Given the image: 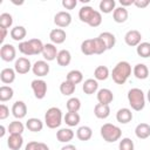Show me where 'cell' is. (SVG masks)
Listing matches in <instances>:
<instances>
[{"label":"cell","mask_w":150,"mask_h":150,"mask_svg":"<svg viewBox=\"0 0 150 150\" xmlns=\"http://www.w3.org/2000/svg\"><path fill=\"white\" fill-rule=\"evenodd\" d=\"M131 75V66L128 61H120L111 71L112 81L116 84H124Z\"/></svg>","instance_id":"cell-1"},{"label":"cell","mask_w":150,"mask_h":150,"mask_svg":"<svg viewBox=\"0 0 150 150\" xmlns=\"http://www.w3.org/2000/svg\"><path fill=\"white\" fill-rule=\"evenodd\" d=\"M128 102L135 111H141L145 107V95L139 88H131L128 91Z\"/></svg>","instance_id":"cell-2"},{"label":"cell","mask_w":150,"mask_h":150,"mask_svg":"<svg viewBox=\"0 0 150 150\" xmlns=\"http://www.w3.org/2000/svg\"><path fill=\"white\" fill-rule=\"evenodd\" d=\"M101 136L102 138L108 143H114L118 141L122 136V130L120 127L112 124V123H104L101 127Z\"/></svg>","instance_id":"cell-3"},{"label":"cell","mask_w":150,"mask_h":150,"mask_svg":"<svg viewBox=\"0 0 150 150\" xmlns=\"http://www.w3.org/2000/svg\"><path fill=\"white\" fill-rule=\"evenodd\" d=\"M45 123L49 129H56L62 123V111L57 107H50L45 114Z\"/></svg>","instance_id":"cell-4"},{"label":"cell","mask_w":150,"mask_h":150,"mask_svg":"<svg viewBox=\"0 0 150 150\" xmlns=\"http://www.w3.org/2000/svg\"><path fill=\"white\" fill-rule=\"evenodd\" d=\"M30 87H32V90L34 93V96L38 100L45 98V96L47 94V83H46V81H43L41 79L33 80L32 83H30Z\"/></svg>","instance_id":"cell-5"},{"label":"cell","mask_w":150,"mask_h":150,"mask_svg":"<svg viewBox=\"0 0 150 150\" xmlns=\"http://www.w3.org/2000/svg\"><path fill=\"white\" fill-rule=\"evenodd\" d=\"M16 56V49L13 45L11 43H4L0 48V57L5 61V62H11L13 60H15Z\"/></svg>","instance_id":"cell-6"},{"label":"cell","mask_w":150,"mask_h":150,"mask_svg":"<svg viewBox=\"0 0 150 150\" xmlns=\"http://www.w3.org/2000/svg\"><path fill=\"white\" fill-rule=\"evenodd\" d=\"M54 23L59 28H66L71 23V15L69 12L66 11H60L55 14L54 16Z\"/></svg>","instance_id":"cell-7"},{"label":"cell","mask_w":150,"mask_h":150,"mask_svg":"<svg viewBox=\"0 0 150 150\" xmlns=\"http://www.w3.org/2000/svg\"><path fill=\"white\" fill-rule=\"evenodd\" d=\"M141 40H142V34L137 29H130L124 35V41L130 47H137L141 43Z\"/></svg>","instance_id":"cell-8"},{"label":"cell","mask_w":150,"mask_h":150,"mask_svg":"<svg viewBox=\"0 0 150 150\" xmlns=\"http://www.w3.org/2000/svg\"><path fill=\"white\" fill-rule=\"evenodd\" d=\"M32 67H33V66H32L29 59L23 57V56L16 59V60H15V63H14V69H15V71H16L18 74H21V75L27 74V73L32 69Z\"/></svg>","instance_id":"cell-9"},{"label":"cell","mask_w":150,"mask_h":150,"mask_svg":"<svg viewBox=\"0 0 150 150\" xmlns=\"http://www.w3.org/2000/svg\"><path fill=\"white\" fill-rule=\"evenodd\" d=\"M49 69H50L49 64H48V62L46 60H39L32 67V71L34 73V75H36L39 77H43V76L48 75Z\"/></svg>","instance_id":"cell-10"},{"label":"cell","mask_w":150,"mask_h":150,"mask_svg":"<svg viewBox=\"0 0 150 150\" xmlns=\"http://www.w3.org/2000/svg\"><path fill=\"white\" fill-rule=\"evenodd\" d=\"M67 34L62 28H54L49 33V39L54 45H61L66 41Z\"/></svg>","instance_id":"cell-11"},{"label":"cell","mask_w":150,"mask_h":150,"mask_svg":"<svg viewBox=\"0 0 150 150\" xmlns=\"http://www.w3.org/2000/svg\"><path fill=\"white\" fill-rule=\"evenodd\" d=\"M12 114L15 118L21 120L27 115V105L23 101H16L14 102L12 107Z\"/></svg>","instance_id":"cell-12"},{"label":"cell","mask_w":150,"mask_h":150,"mask_svg":"<svg viewBox=\"0 0 150 150\" xmlns=\"http://www.w3.org/2000/svg\"><path fill=\"white\" fill-rule=\"evenodd\" d=\"M57 54H59V52H57V48L55 47L54 43H45L43 50H42V56L47 62L55 60Z\"/></svg>","instance_id":"cell-13"},{"label":"cell","mask_w":150,"mask_h":150,"mask_svg":"<svg viewBox=\"0 0 150 150\" xmlns=\"http://www.w3.org/2000/svg\"><path fill=\"white\" fill-rule=\"evenodd\" d=\"M114 100V94L108 88H102L97 91V101L102 104H109Z\"/></svg>","instance_id":"cell-14"},{"label":"cell","mask_w":150,"mask_h":150,"mask_svg":"<svg viewBox=\"0 0 150 150\" xmlns=\"http://www.w3.org/2000/svg\"><path fill=\"white\" fill-rule=\"evenodd\" d=\"M82 90L87 95H93L98 91V82L95 79H87L82 84Z\"/></svg>","instance_id":"cell-15"},{"label":"cell","mask_w":150,"mask_h":150,"mask_svg":"<svg viewBox=\"0 0 150 150\" xmlns=\"http://www.w3.org/2000/svg\"><path fill=\"white\" fill-rule=\"evenodd\" d=\"M75 134L70 128H62L56 132V138L61 143H69L74 138Z\"/></svg>","instance_id":"cell-16"},{"label":"cell","mask_w":150,"mask_h":150,"mask_svg":"<svg viewBox=\"0 0 150 150\" xmlns=\"http://www.w3.org/2000/svg\"><path fill=\"white\" fill-rule=\"evenodd\" d=\"M132 117H134L132 112L129 108H121L116 112V120H117V122H120L122 124H127V123L131 122Z\"/></svg>","instance_id":"cell-17"},{"label":"cell","mask_w":150,"mask_h":150,"mask_svg":"<svg viewBox=\"0 0 150 150\" xmlns=\"http://www.w3.org/2000/svg\"><path fill=\"white\" fill-rule=\"evenodd\" d=\"M128 16H129V13H128V9L120 6V7H116L115 11L112 12V19L115 22L117 23H123L128 20Z\"/></svg>","instance_id":"cell-18"},{"label":"cell","mask_w":150,"mask_h":150,"mask_svg":"<svg viewBox=\"0 0 150 150\" xmlns=\"http://www.w3.org/2000/svg\"><path fill=\"white\" fill-rule=\"evenodd\" d=\"M94 115L97 118H100V120H104V118L109 117V115H110V107H109V104L97 103L94 107Z\"/></svg>","instance_id":"cell-19"},{"label":"cell","mask_w":150,"mask_h":150,"mask_svg":"<svg viewBox=\"0 0 150 150\" xmlns=\"http://www.w3.org/2000/svg\"><path fill=\"white\" fill-rule=\"evenodd\" d=\"M15 69H12V68H4L1 71H0V80L2 83L5 84H11L14 82L15 80Z\"/></svg>","instance_id":"cell-20"},{"label":"cell","mask_w":150,"mask_h":150,"mask_svg":"<svg viewBox=\"0 0 150 150\" xmlns=\"http://www.w3.org/2000/svg\"><path fill=\"white\" fill-rule=\"evenodd\" d=\"M9 34H11V38H12L14 41H18V42L20 41V42H22L23 39H25L26 35H27V30H26V28H25L23 26H15V27H13V28L11 29Z\"/></svg>","instance_id":"cell-21"},{"label":"cell","mask_w":150,"mask_h":150,"mask_svg":"<svg viewBox=\"0 0 150 150\" xmlns=\"http://www.w3.org/2000/svg\"><path fill=\"white\" fill-rule=\"evenodd\" d=\"M23 144L22 135H9L7 139V145L11 150H20Z\"/></svg>","instance_id":"cell-22"},{"label":"cell","mask_w":150,"mask_h":150,"mask_svg":"<svg viewBox=\"0 0 150 150\" xmlns=\"http://www.w3.org/2000/svg\"><path fill=\"white\" fill-rule=\"evenodd\" d=\"M135 135L139 139H145L150 137V125L148 123H139L135 128Z\"/></svg>","instance_id":"cell-23"},{"label":"cell","mask_w":150,"mask_h":150,"mask_svg":"<svg viewBox=\"0 0 150 150\" xmlns=\"http://www.w3.org/2000/svg\"><path fill=\"white\" fill-rule=\"evenodd\" d=\"M132 73H134V75H135L136 79H138V80H145L149 76V68L144 63H137L134 67Z\"/></svg>","instance_id":"cell-24"},{"label":"cell","mask_w":150,"mask_h":150,"mask_svg":"<svg viewBox=\"0 0 150 150\" xmlns=\"http://www.w3.org/2000/svg\"><path fill=\"white\" fill-rule=\"evenodd\" d=\"M26 128L29 130V131H33V132H39L43 129V122L36 117H30L27 120L26 122Z\"/></svg>","instance_id":"cell-25"},{"label":"cell","mask_w":150,"mask_h":150,"mask_svg":"<svg viewBox=\"0 0 150 150\" xmlns=\"http://www.w3.org/2000/svg\"><path fill=\"white\" fill-rule=\"evenodd\" d=\"M71 61V54L69 50L67 49H62L59 52L57 56H56V62L59 66L61 67H67Z\"/></svg>","instance_id":"cell-26"},{"label":"cell","mask_w":150,"mask_h":150,"mask_svg":"<svg viewBox=\"0 0 150 150\" xmlns=\"http://www.w3.org/2000/svg\"><path fill=\"white\" fill-rule=\"evenodd\" d=\"M94 12H95V9H94L91 6H83V7H81L80 11H79V18H80V20H81L82 22L88 23L89 20L91 19Z\"/></svg>","instance_id":"cell-27"},{"label":"cell","mask_w":150,"mask_h":150,"mask_svg":"<svg viewBox=\"0 0 150 150\" xmlns=\"http://www.w3.org/2000/svg\"><path fill=\"white\" fill-rule=\"evenodd\" d=\"M91 136H93V130H91V128L88 127V125H82V127H80V128L77 129V131H76V137H77L80 141H82V142L89 141V139L91 138Z\"/></svg>","instance_id":"cell-28"},{"label":"cell","mask_w":150,"mask_h":150,"mask_svg":"<svg viewBox=\"0 0 150 150\" xmlns=\"http://www.w3.org/2000/svg\"><path fill=\"white\" fill-rule=\"evenodd\" d=\"M81 52L89 56V55H94L95 54V46H94V39H87L84 41H82L81 43Z\"/></svg>","instance_id":"cell-29"},{"label":"cell","mask_w":150,"mask_h":150,"mask_svg":"<svg viewBox=\"0 0 150 150\" xmlns=\"http://www.w3.org/2000/svg\"><path fill=\"white\" fill-rule=\"evenodd\" d=\"M109 69L107 66H98L94 70V77L97 81H105L109 77Z\"/></svg>","instance_id":"cell-30"},{"label":"cell","mask_w":150,"mask_h":150,"mask_svg":"<svg viewBox=\"0 0 150 150\" xmlns=\"http://www.w3.org/2000/svg\"><path fill=\"white\" fill-rule=\"evenodd\" d=\"M66 80L76 86V84H79V83H81V82L83 81V74H82L81 70L73 69V70H70V71L67 74Z\"/></svg>","instance_id":"cell-31"},{"label":"cell","mask_w":150,"mask_h":150,"mask_svg":"<svg viewBox=\"0 0 150 150\" xmlns=\"http://www.w3.org/2000/svg\"><path fill=\"white\" fill-rule=\"evenodd\" d=\"M63 120H64V122H66V124H67L68 127H76V125L80 123L81 117H80L79 112L68 111V112H66Z\"/></svg>","instance_id":"cell-32"},{"label":"cell","mask_w":150,"mask_h":150,"mask_svg":"<svg viewBox=\"0 0 150 150\" xmlns=\"http://www.w3.org/2000/svg\"><path fill=\"white\" fill-rule=\"evenodd\" d=\"M7 130H8L9 135H22V132L25 130V125L22 124V122L16 120V121H13L9 123Z\"/></svg>","instance_id":"cell-33"},{"label":"cell","mask_w":150,"mask_h":150,"mask_svg":"<svg viewBox=\"0 0 150 150\" xmlns=\"http://www.w3.org/2000/svg\"><path fill=\"white\" fill-rule=\"evenodd\" d=\"M98 38H101L102 41L105 43L108 50L111 49V48L115 46V43H116V38H115V35H114L112 33H110V32H103V33H101V34L98 35Z\"/></svg>","instance_id":"cell-34"},{"label":"cell","mask_w":150,"mask_h":150,"mask_svg":"<svg viewBox=\"0 0 150 150\" xmlns=\"http://www.w3.org/2000/svg\"><path fill=\"white\" fill-rule=\"evenodd\" d=\"M100 11L104 14H109L115 11L116 8V1L115 0H102L98 5Z\"/></svg>","instance_id":"cell-35"},{"label":"cell","mask_w":150,"mask_h":150,"mask_svg":"<svg viewBox=\"0 0 150 150\" xmlns=\"http://www.w3.org/2000/svg\"><path fill=\"white\" fill-rule=\"evenodd\" d=\"M75 89H76V86L73 84L71 82L67 81V80L62 81L61 84H60V91H61V94L64 95V96H70V95H73L74 91H75Z\"/></svg>","instance_id":"cell-36"},{"label":"cell","mask_w":150,"mask_h":150,"mask_svg":"<svg viewBox=\"0 0 150 150\" xmlns=\"http://www.w3.org/2000/svg\"><path fill=\"white\" fill-rule=\"evenodd\" d=\"M14 95V90L9 86H1L0 87V101L6 102L9 101Z\"/></svg>","instance_id":"cell-37"},{"label":"cell","mask_w":150,"mask_h":150,"mask_svg":"<svg viewBox=\"0 0 150 150\" xmlns=\"http://www.w3.org/2000/svg\"><path fill=\"white\" fill-rule=\"evenodd\" d=\"M136 53L141 57H150V42H141L136 47Z\"/></svg>","instance_id":"cell-38"},{"label":"cell","mask_w":150,"mask_h":150,"mask_svg":"<svg viewBox=\"0 0 150 150\" xmlns=\"http://www.w3.org/2000/svg\"><path fill=\"white\" fill-rule=\"evenodd\" d=\"M67 109L68 111H73V112H77L81 108V101L77 97H70L67 101Z\"/></svg>","instance_id":"cell-39"},{"label":"cell","mask_w":150,"mask_h":150,"mask_svg":"<svg viewBox=\"0 0 150 150\" xmlns=\"http://www.w3.org/2000/svg\"><path fill=\"white\" fill-rule=\"evenodd\" d=\"M19 50H20V53H22V54L26 55V56L34 55L33 48H32V45H30L29 40H28V41H22V42H20V43H19Z\"/></svg>","instance_id":"cell-40"},{"label":"cell","mask_w":150,"mask_h":150,"mask_svg":"<svg viewBox=\"0 0 150 150\" xmlns=\"http://www.w3.org/2000/svg\"><path fill=\"white\" fill-rule=\"evenodd\" d=\"M13 25V16L9 13H2L0 15V27L8 29Z\"/></svg>","instance_id":"cell-41"},{"label":"cell","mask_w":150,"mask_h":150,"mask_svg":"<svg viewBox=\"0 0 150 150\" xmlns=\"http://www.w3.org/2000/svg\"><path fill=\"white\" fill-rule=\"evenodd\" d=\"M30 45H32V48H33V53L34 55H39V54H42V50H43V43L40 39H30L29 40Z\"/></svg>","instance_id":"cell-42"},{"label":"cell","mask_w":150,"mask_h":150,"mask_svg":"<svg viewBox=\"0 0 150 150\" xmlns=\"http://www.w3.org/2000/svg\"><path fill=\"white\" fill-rule=\"evenodd\" d=\"M94 46H95V54H97V55H100V54H103L105 50H108L107 49V46H105V43L102 41V39L101 38H94Z\"/></svg>","instance_id":"cell-43"},{"label":"cell","mask_w":150,"mask_h":150,"mask_svg":"<svg viewBox=\"0 0 150 150\" xmlns=\"http://www.w3.org/2000/svg\"><path fill=\"white\" fill-rule=\"evenodd\" d=\"M134 142L129 137H124L118 143V150H134Z\"/></svg>","instance_id":"cell-44"},{"label":"cell","mask_w":150,"mask_h":150,"mask_svg":"<svg viewBox=\"0 0 150 150\" xmlns=\"http://www.w3.org/2000/svg\"><path fill=\"white\" fill-rule=\"evenodd\" d=\"M101 23H102V14H101V12L95 11L94 14H93V16H91V19L89 20L88 25L90 27H98Z\"/></svg>","instance_id":"cell-45"},{"label":"cell","mask_w":150,"mask_h":150,"mask_svg":"<svg viewBox=\"0 0 150 150\" xmlns=\"http://www.w3.org/2000/svg\"><path fill=\"white\" fill-rule=\"evenodd\" d=\"M41 148H42V142L32 141L25 146V150H41Z\"/></svg>","instance_id":"cell-46"},{"label":"cell","mask_w":150,"mask_h":150,"mask_svg":"<svg viewBox=\"0 0 150 150\" xmlns=\"http://www.w3.org/2000/svg\"><path fill=\"white\" fill-rule=\"evenodd\" d=\"M8 116H9V108L6 104L1 103L0 104V120H6Z\"/></svg>","instance_id":"cell-47"},{"label":"cell","mask_w":150,"mask_h":150,"mask_svg":"<svg viewBox=\"0 0 150 150\" xmlns=\"http://www.w3.org/2000/svg\"><path fill=\"white\" fill-rule=\"evenodd\" d=\"M61 4L66 9H74L77 5V1L76 0H62Z\"/></svg>","instance_id":"cell-48"},{"label":"cell","mask_w":150,"mask_h":150,"mask_svg":"<svg viewBox=\"0 0 150 150\" xmlns=\"http://www.w3.org/2000/svg\"><path fill=\"white\" fill-rule=\"evenodd\" d=\"M150 4V0H135L134 5L137 7V8H145L148 7Z\"/></svg>","instance_id":"cell-49"},{"label":"cell","mask_w":150,"mask_h":150,"mask_svg":"<svg viewBox=\"0 0 150 150\" xmlns=\"http://www.w3.org/2000/svg\"><path fill=\"white\" fill-rule=\"evenodd\" d=\"M134 2H135V0H120V4H121V6L122 7H128V6H131V5H134Z\"/></svg>","instance_id":"cell-50"},{"label":"cell","mask_w":150,"mask_h":150,"mask_svg":"<svg viewBox=\"0 0 150 150\" xmlns=\"http://www.w3.org/2000/svg\"><path fill=\"white\" fill-rule=\"evenodd\" d=\"M0 33H1L0 41H1V42H4V41H5V39H6V36H7V29H6V28H4V27H0Z\"/></svg>","instance_id":"cell-51"},{"label":"cell","mask_w":150,"mask_h":150,"mask_svg":"<svg viewBox=\"0 0 150 150\" xmlns=\"http://www.w3.org/2000/svg\"><path fill=\"white\" fill-rule=\"evenodd\" d=\"M61 150H77V149H76V146L73 145V144H66V145H63V146L61 148Z\"/></svg>","instance_id":"cell-52"},{"label":"cell","mask_w":150,"mask_h":150,"mask_svg":"<svg viewBox=\"0 0 150 150\" xmlns=\"http://www.w3.org/2000/svg\"><path fill=\"white\" fill-rule=\"evenodd\" d=\"M5 127L4 125H0V137H4L5 136Z\"/></svg>","instance_id":"cell-53"},{"label":"cell","mask_w":150,"mask_h":150,"mask_svg":"<svg viewBox=\"0 0 150 150\" xmlns=\"http://www.w3.org/2000/svg\"><path fill=\"white\" fill-rule=\"evenodd\" d=\"M146 98H148V101H149V103H150V89H149L148 93H146Z\"/></svg>","instance_id":"cell-54"}]
</instances>
